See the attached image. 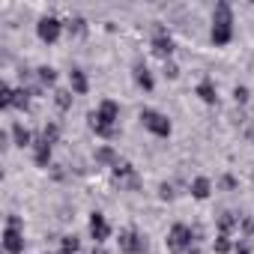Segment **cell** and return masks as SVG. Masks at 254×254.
I'll return each mask as SVG.
<instances>
[{
    "label": "cell",
    "mask_w": 254,
    "mask_h": 254,
    "mask_svg": "<svg viewBox=\"0 0 254 254\" xmlns=\"http://www.w3.org/2000/svg\"><path fill=\"white\" fill-rule=\"evenodd\" d=\"M197 96H200V102H206V105H215V102H218V90H215V84H212L209 78H203V81L197 84Z\"/></svg>",
    "instance_id": "cell-12"
},
{
    "label": "cell",
    "mask_w": 254,
    "mask_h": 254,
    "mask_svg": "<svg viewBox=\"0 0 254 254\" xmlns=\"http://www.w3.org/2000/svg\"><path fill=\"white\" fill-rule=\"evenodd\" d=\"M117 120H120V105L114 99L99 102V108L90 114V129L99 138H114L117 135Z\"/></svg>",
    "instance_id": "cell-1"
},
{
    "label": "cell",
    "mask_w": 254,
    "mask_h": 254,
    "mask_svg": "<svg viewBox=\"0 0 254 254\" xmlns=\"http://www.w3.org/2000/svg\"><path fill=\"white\" fill-rule=\"evenodd\" d=\"M120 251L123 254H147V239L135 230V227H126V230H120Z\"/></svg>",
    "instance_id": "cell-5"
},
{
    "label": "cell",
    "mask_w": 254,
    "mask_h": 254,
    "mask_svg": "<svg viewBox=\"0 0 254 254\" xmlns=\"http://www.w3.org/2000/svg\"><path fill=\"white\" fill-rule=\"evenodd\" d=\"M93 254H105V248H102V245H99V248H93Z\"/></svg>",
    "instance_id": "cell-32"
},
{
    "label": "cell",
    "mask_w": 254,
    "mask_h": 254,
    "mask_svg": "<svg viewBox=\"0 0 254 254\" xmlns=\"http://www.w3.org/2000/svg\"><path fill=\"white\" fill-rule=\"evenodd\" d=\"M141 123H144V129L153 132L156 138H168V135H171V120H168L162 111L144 108V111H141Z\"/></svg>",
    "instance_id": "cell-4"
},
{
    "label": "cell",
    "mask_w": 254,
    "mask_h": 254,
    "mask_svg": "<svg viewBox=\"0 0 254 254\" xmlns=\"http://www.w3.org/2000/svg\"><path fill=\"white\" fill-rule=\"evenodd\" d=\"M233 248H236V254H251V245L248 242H236Z\"/></svg>",
    "instance_id": "cell-31"
},
{
    "label": "cell",
    "mask_w": 254,
    "mask_h": 254,
    "mask_svg": "<svg viewBox=\"0 0 254 254\" xmlns=\"http://www.w3.org/2000/svg\"><path fill=\"white\" fill-rule=\"evenodd\" d=\"M66 30H69L72 36H84V33H87V21H84L81 15H72V18L66 21Z\"/></svg>",
    "instance_id": "cell-19"
},
{
    "label": "cell",
    "mask_w": 254,
    "mask_h": 254,
    "mask_svg": "<svg viewBox=\"0 0 254 254\" xmlns=\"http://www.w3.org/2000/svg\"><path fill=\"white\" fill-rule=\"evenodd\" d=\"M165 75H168L171 81H174V78H180V66H177L174 60H168V63H165Z\"/></svg>",
    "instance_id": "cell-28"
},
{
    "label": "cell",
    "mask_w": 254,
    "mask_h": 254,
    "mask_svg": "<svg viewBox=\"0 0 254 254\" xmlns=\"http://www.w3.org/2000/svg\"><path fill=\"white\" fill-rule=\"evenodd\" d=\"M96 162H99V165H111V168H114V165L120 162V156H117V150H114V147H99V150H96Z\"/></svg>",
    "instance_id": "cell-18"
},
{
    "label": "cell",
    "mask_w": 254,
    "mask_h": 254,
    "mask_svg": "<svg viewBox=\"0 0 254 254\" xmlns=\"http://www.w3.org/2000/svg\"><path fill=\"white\" fill-rule=\"evenodd\" d=\"M45 254H48V251H45Z\"/></svg>",
    "instance_id": "cell-33"
},
{
    "label": "cell",
    "mask_w": 254,
    "mask_h": 254,
    "mask_svg": "<svg viewBox=\"0 0 254 254\" xmlns=\"http://www.w3.org/2000/svg\"><path fill=\"white\" fill-rule=\"evenodd\" d=\"M81 251V239L78 236H63L60 239V254H78Z\"/></svg>",
    "instance_id": "cell-21"
},
{
    "label": "cell",
    "mask_w": 254,
    "mask_h": 254,
    "mask_svg": "<svg viewBox=\"0 0 254 254\" xmlns=\"http://www.w3.org/2000/svg\"><path fill=\"white\" fill-rule=\"evenodd\" d=\"M212 248H215V254H230V251H233V242H230V236L218 233V236H215V245H212Z\"/></svg>",
    "instance_id": "cell-24"
},
{
    "label": "cell",
    "mask_w": 254,
    "mask_h": 254,
    "mask_svg": "<svg viewBox=\"0 0 254 254\" xmlns=\"http://www.w3.org/2000/svg\"><path fill=\"white\" fill-rule=\"evenodd\" d=\"M63 27H66V24H63L60 18H54V15H42V18H39V24H36V33H39V39H42V42H48V45H51V42H57V39H60V30H63Z\"/></svg>",
    "instance_id": "cell-6"
},
{
    "label": "cell",
    "mask_w": 254,
    "mask_h": 254,
    "mask_svg": "<svg viewBox=\"0 0 254 254\" xmlns=\"http://www.w3.org/2000/svg\"><path fill=\"white\" fill-rule=\"evenodd\" d=\"M168 248L174 254H197V245H194V230L183 221H177L171 230H168Z\"/></svg>",
    "instance_id": "cell-3"
},
{
    "label": "cell",
    "mask_w": 254,
    "mask_h": 254,
    "mask_svg": "<svg viewBox=\"0 0 254 254\" xmlns=\"http://www.w3.org/2000/svg\"><path fill=\"white\" fill-rule=\"evenodd\" d=\"M36 78H39L45 87H54V84H57V69H51V66H39V69H36Z\"/></svg>",
    "instance_id": "cell-20"
},
{
    "label": "cell",
    "mask_w": 254,
    "mask_h": 254,
    "mask_svg": "<svg viewBox=\"0 0 254 254\" xmlns=\"http://www.w3.org/2000/svg\"><path fill=\"white\" fill-rule=\"evenodd\" d=\"M42 138H45L48 144H57V138H60V126H57V123H48L45 129H42Z\"/></svg>",
    "instance_id": "cell-26"
},
{
    "label": "cell",
    "mask_w": 254,
    "mask_h": 254,
    "mask_svg": "<svg viewBox=\"0 0 254 254\" xmlns=\"http://www.w3.org/2000/svg\"><path fill=\"white\" fill-rule=\"evenodd\" d=\"M51 147H54V144H48L45 138H36V141H33V162H36L39 168H48V165H51Z\"/></svg>",
    "instance_id": "cell-10"
},
{
    "label": "cell",
    "mask_w": 254,
    "mask_h": 254,
    "mask_svg": "<svg viewBox=\"0 0 254 254\" xmlns=\"http://www.w3.org/2000/svg\"><path fill=\"white\" fill-rule=\"evenodd\" d=\"M9 135H12V144H15V147H21V150H24V147H33V135H30V132L24 129L21 123H12Z\"/></svg>",
    "instance_id": "cell-11"
},
{
    "label": "cell",
    "mask_w": 254,
    "mask_h": 254,
    "mask_svg": "<svg viewBox=\"0 0 254 254\" xmlns=\"http://www.w3.org/2000/svg\"><path fill=\"white\" fill-rule=\"evenodd\" d=\"M54 102H57L60 111H69L72 108V90H57L54 93Z\"/></svg>",
    "instance_id": "cell-23"
},
{
    "label": "cell",
    "mask_w": 254,
    "mask_h": 254,
    "mask_svg": "<svg viewBox=\"0 0 254 254\" xmlns=\"http://www.w3.org/2000/svg\"><path fill=\"white\" fill-rule=\"evenodd\" d=\"M233 99H236V105H245V102L251 99L248 87H245V84H236V87H233Z\"/></svg>",
    "instance_id": "cell-27"
},
{
    "label": "cell",
    "mask_w": 254,
    "mask_h": 254,
    "mask_svg": "<svg viewBox=\"0 0 254 254\" xmlns=\"http://www.w3.org/2000/svg\"><path fill=\"white\" fill-rule=\"evenodd\" d=\"M114 177H117V180H129L132 186H138V177H135V168H132L129 162H117V165H114Z\"/></svg>",
    "instance_id": "cell-17"
},
{
    "label": "cell",
    "mask_w": 254,
    "mask_h": 254,
    "mask_svg": "<svg viewBox=\"0 0 254 254\" xmlns=\"http://www.w3.org/2000/svg\"><path fill=\"white\" fill-rule=\"evenodd\" d=\"M69 84H72V93H78V96H84L90 90V81H87V75L81 69H72L69 72Z\"/></svg>",
    "instance_id": "cell-14"
},
{
    "label": "cell",
    "mask_w": 254,
    "mask_h": 254,
    "mask_svg": "<svg viewBox=\"0 0 254 254\" xmlns=\"http://www.w3.org/2000/svg\"><path fill=\"white\" fill-rule=\"evenodd\" d=\"M239 221H242V218H239L236 212H221V215H218V233L230 236V230L239 227Z\"/></svg>",
    "instance_id": "cell-16"
},
{
    "label": "cell",
    "mask_w": 254,
    "mask_h": 254,
    "mask_svg": "<svg viewBox=\"0 0 254 254\" xmlns=\"http://www.w3.org/2000/svg\"><path fill=\"white\" fill-rule=\"evenodd\" d=\"M174 48H177V45H174L171 33H168L165 27H156V36H153V54H156V57H162V60L168 63V60L174 57Z\"/></svg>",
    "instance_id": "cell-7"
},
{
    "label": "cell",
    "mask_w": 254,
    "mask_h": 254,
    "mask_svg": "<svg viewBox=\"0 0 254 254\" xmlns=\"http://www.w3.org/2000/svg\"><path fill=\"white\" fill-rule=\"evenodd\" d=\"M12 108L27 111V108H30V90H15V96H12Z\"/></svg>",
    "instance_id": "cell-22"
},
{
    "label": "cell",
    "mask_w": 254,
    "mask_h": 254,
    "mask_svg": "<svg viewBox=\"0 0 254 254\" xmlns=\"http://www.w3.org/2000/svg\"><path fill=\"white\" fill-rule=\"evenodd\" d=\"M209 191H212V183H209L206 177H194V180H191V194H194L197 200H206Z\"/></svg>",
    "instance_id": "cell-15"
},
{
    "label": "cell",
    "mask_w": 254,
    "mask_h": 254,
    "mask_svg": "<svg viewBox=\"0 0 254 254\" xmlns=\"http://www.w3.org/2000/svg\"><path fill=\"white\" fill-rule=\"evenodd\" d=\"M6 227H15V230H21V215H6Z\"/></svg>",
    "instance_id": "cell-30"
},
{
    "label": "cell",
    "mask_w": 254,
    "mask_h": 254,
    "mask_svg": "<svg viewBox=\"0 0 254 254\" xmlns=\"http://www.w3.org/2000/svg\"><path fill=\"white\" fill-rule=\"evenodd\" d=\"M212 45H227L233 39V6L227 0H218L212 9V33H209Z\"/></svg>",
    "instance_id": "cell-2"
},
{
    "label": "cell",
    "mask_w": 254,
    "mask_h": 254,
    "mask_svg": "<svg viewBox=\"0 0 254 254\" xmlns=\"http://www.w3.org/2000/svg\"><path fill=\"white\" fill-rule=\"evenodd\" d=\"M159 197H162V200H171V197H174V189H171L168 183H162V189H159Z\"/></svg>",
    "instance_id": "cell-29"
},
{
    "label": "cell",
    "mask_w": 254,
    "mask_h": 254,
    "mask_svg": "<svg viewBox=\"0 0 254 254\" xmlns=\"http://www.w3.org/2000/svg\"><path fill=\"white\" fill-rule=\"evenodd\" d=\"M135 81H138V87H144L147 93L153 90V75H150V69H147V63H144V60H138V63H135Z\"/></svg>",
    "instance_id": "cell-13"
},
{
    "label": "cell",
    "mask_w": 254,
    "mask_h": 254,
    "mask_svg": "<svg viewBox=\"0 0 254 254\" xmlns=\"http://www.w3.org/2000/svg\"><path fill=\"white\" fill-rule=\"evenodd\" d=\"M3 248H6V254H24V233L15 227H6L3 230Z\"/></svg>",
    "instance_id": "cell-9"
},
{
    "label": "cell",
    "mask_w": 254,
    "mask_h": 254,
    "mask_svg": "<svg viewBox=\"0 0 254 254\" xmlns=\"http://www.w3.org/2000/svg\"><path fill=\"white\" fill-rule=\"evenodd\" d=\"M12 96H15V90L3 81L0 84V108H12Z\"/></svg>",
    "instance_id": "cell-25"
},
{
    "label": "cell",
    "mask_w": 254,
    "mask_h": 254,
    "mask_svg": "<svg viewBox=\"0 0 254 254\" xmlns=\"http://www.w3.org/2000/svg\"><path fill=\"white\" fill-rule=\"evenodd\" d=\"M90 236L96 239V245H102V242L111 236V224L105 221L102 212H90Z\"/></svg>",
    "instance_id": "cell-8"
}]
</instances>
